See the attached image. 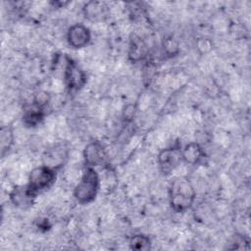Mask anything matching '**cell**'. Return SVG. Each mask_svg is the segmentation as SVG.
<instances>
[{
  "mask_svg": "<svg viewBox=\"0 0 251 251\" xmlns=\"http://www.w3.org/2000/svg\"><path fill=\"white\" fill-rule=\"evenodd\" d=\"M168 194L170 206L176 213L189 210L196 198V190L191 180L184 176H178L171 181Z\"/></svg>",
  "mask_w": 251,
  "mask_h": 251,
  "instance_id": "cell-1",
  "label": "cell"
},
{
  "mask_svg": "<svg viewBox=\"0 0 251 251\" xmlns=\"http://www.w3.org/2000/svg\"><path fill=\"white\" fill-rule=\"evenodd\" d=\"M64 80L67 88L70 91H78L86 83V74L84 71L69 56L65 57Z\"/></svg>",
  "mask_w": 251,
  "mask_h": 251,
  "instance_id": "cell-5",
  "label": "cell"
},
{
  "mask_svg": "<svg viewBox=\"0 0 251 251\" xmlns=\"http://www.w3.org/2000/svg\"><path fill=\"white\" fill-rule=\"evenodd\" d=\"M148 48L145 41L137 34H131L128 44V60L132 63H138L146 58Z\"/></svg>",
  "mask_w": 251,
  "mask_h": 251,
  "instance_id": "cell-10",
  "label": "cell"
},
{
  "mask_svg": "<svg viewBox=\"0 0 251 251\" xmlns=\"http://www.w3.org/2000/svg\"><path fill=\"white\" fill-rule=\"evenodd\" d=\"M15 136L14 131L11 126H3L0 129V150L1 157H5L6 154L9 153L13 144H14Z\"/></svg>",
  "mask_w": 251,
  "mask_h": 251,
  "instance_id": "cell-14",
  "label": "cell"
},
{
  "mask_svg": "<svg viewBox=\"0 0 251 251\" xmlns=\"http://www.w3.org/2000/svg\"><path fill=\"white\" fill-rule=\"evenodd\" d=\"M69 158V148L65 143H58L46 150L43 159L47 165L56 171L60 170Z\"/></svg>",
  "mask_w": 251,
  "mask_h": 251,
  "instance_id": "cell-8",
  "label": "cell"
},
{
  "mask_svg": "<svg viewBox=\"0 0 251 251\" xmlns=\"http://www.w3.org/2000/svg\"><path fill=\"white\" fill-rule=\"evenodd\" d=\"M67 42L74 49H81L91 40L90 29L83 24H75L68 28Z\"/></svg>",
  "mask_w": 251,
  "mask_h": 251,
  "instance_id": "cell-7",
  "label": "cell"
},
{
  "mask_svg": "<svg viewBox=\"0 0 251 251\" xmlns=\"http://www.w3.org/2000/svg\"><path fill=\"white\" fill-rule=\"evenodd\" d=\"M182 162V147L179 142L162 149L157 156V163L160 172L165 175H171Z\"/></svg>",
  "mask_w": 251,
  "mask_h": 251,
  "instance_id": "cell-4",
  "label": "cell"
},
{
  "mask_svg": "<svg viewBox=\"0 0 251 251\" xmlns=\"http://www.w3.org/2000/svg\"><path fill=\"white\" fill-rule=\"evenodd\" d=\"M107 5L102 1H89L83 6V15L86 19L92 22L104 20L107 16Z\"/></svg>",
  "mask_w": 251,
  "mask_h": 251,
  "instance_id": "cell-12",
  "label": "cell"
},
{
  "mask_svg": "<svg viewBox=\"0 0 251 251\" xmlns=\"http://www.w3.org/2000/svg\"><path fill=\"white\" fill-rule=\"evenodd\" d=\"M101 180L95 168L85 167L80 180L75 186L74 197L81 205L92 203L99 192Z\"/></svg>",
  "mask_w": 251,
  "mask_h": 251,
  "instance_id": "cell-2",
  "label": "cell"
},
{
  "mask_svg": "<svg viewBox=\"0 0 251 251\" xmlns=\"http://www.w3.org/2000/svg\"><path fill=\"white\" fill-rule=\"evenodd\" d=\"M163 49L168 57H174L179 52V43L173 35L167 36L163 41Z\"/></svg>",
  "mask_w": 251,
  "mask_h": 251,
  "instance_id": "cell-16",
  "label": "cell"
},
{
  "mask_svg": "<svg viewBox=\"0 0 251 251\" xmlns=\"http://www.w3.org/2000/svg\"><path fill=\"white\" fill-rule=\"evenodd\" d=\"M36 195H34L28 187L25 185L15 186L10 192V200L11 202L19 208L26 209L33 205Z\"/></svg>",
  "mask_w": 251,
  "mask_h": 251,
  "instance_id": "cell-9",
  "label": "cell"
},
{
  "mask_svg": "<svg viewBox=\"0 0 251 251\" xmlns=\"http://www.w3.org/2000/svg\"><path fill=\"white\" fill-rule=\"evenodd\" d=\"M136 105L135 104H128L125 107L124 109V112H123V118L126 122L129 123L133 120L134 116H135V113H136Z\"/></svg>",
  "mask_w": 251,
  "mask_h": 251,
  "instance_id": "cell-18",
  "label": "cell"
},
{
  "mask_svg": "<svg viewBox=\"0 0 251 251\" xmlns=\"http://www.w3.org/2000/svg\"><path fill=\"white\" fill-rule=\"evenodd\" d=\"M206 158L202 146L197 142H189L182 147V162L189 165H199Z\"/></svg>",
  "mask_w": 251,
  "mask_h": 251,
  "instance_id": "cell-11",
  "label": "cell"
},
{
  "mask_svg": "<svg viewBox=\"0 0 251 251\" xmlns=\"http://www.w3.org/2000/svg\"><path fill=\"white\" fill-rule=\"evenodd\" d=\"M107 152L104 145L98 141L93 140L86 144L83 149V160L85 167H98L105 165L107 162Z\"/></svg>",
  "mask_w": 251,
  "mask_h": 251,
  "instance_id": "cell-6",
  "label": "cell"
},
{
  "mask_svg": "<svg viewBox=\"0 0 251 251\" xmlns=\"http://www.w3.org/2000/svg\"><path fill=\"white\" fill-rule=\"evenodd\" d=\"M45 116L44 109L37 107L32 103V105L26 108L23 114V123L27 127H35L39 126Z\"/></svg>",
  "mask_w": 251,
  "mask_h": 251,
  "instance_id": "cell-13",
  "label": "cell"
},
{
  "mask_svg": "<svg viewBox=\"0 0 251 251\" xmlns=\"http://www.w3.org/2000/svg\"><path fill=\"white\" fill-rule=\"evenodd\" d=\"M49 101H50V95L47 92L41 91V92H38L37 94H35L32 103L39 108L45 109V107L48 105Z\"/></svg>",
  "mask_w": 251,
  "mask_h": 251,
  "instance_id": "cell-17",
  "label": "cell"
},
{
  "mask_svg": "<svg viewBox=\"0 0 251 251\" xmlns=\"http://www.w3.org/2000/svg\"><path fill=\"white\" fill-rule=\"evenodd\" d=\"M57 171L47 165H41L31 170L28 176L26 186L37 196L38 193L48 189L56 180Z\"/></svg>",
  "mask_w": 251,
  "mask_h": 251,
  "instance_id": "cell-3",
  "label": "cell"
},
{
  "mask_svg": "<svg viewBox=\"0 0 251 251\" xmlns=\"http://www.w3.org/2000/svg\"><path fill=\"white\" fill-rule=\"evenodd\" d=\"M51 4H52L54 7H56V8H63V7H65L66 5H68V4H69V2H62V1H52V2H51Z\"/></svg>",
  "mask_w": 251,
  "mask_h": 251,
  "instance_id": "cell-19",
  "label": "cell"
},
{
  "mask_svg": "<svg viewBox=\"0 0 251 251\" xmlns=\"http://www.w3.org/2000/svg\"><path fill=\"white\" fill-rule=\"evenodd\" d=\"M129 247L137 251L149 250L151 248V239L149 236L142 233L135 234L129 240Z\"/></svg>",
  "mask_w": 251,
  "mask_h": 251,
  "instance_id": "cell-15",
  "label": "cell"
}]
</instances>
